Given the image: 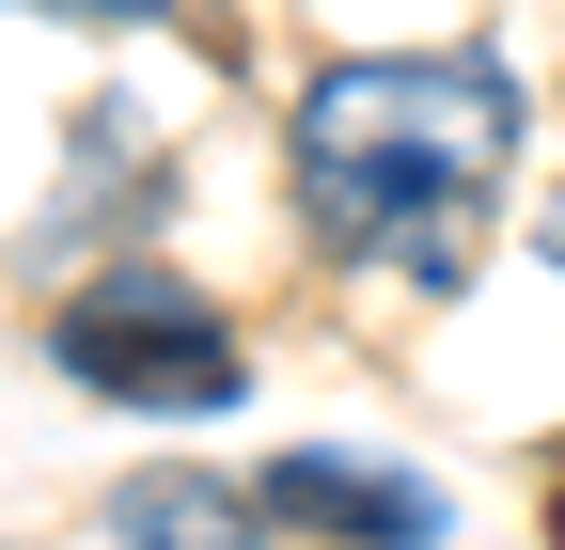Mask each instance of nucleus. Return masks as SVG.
Wrapping results in <instances>:
<instances>
[{"label": "nucleus", "instance_id": "obj_1", "mask_svg": "<svg viewBox=\"0 0 565 550\" xmlns=\"http://www.w3.org/2000/svg\"><path fill=\"white\" fill-rule=\"evenodd\" d=\"M299 158V221L345 267H393V284L456 299L487 267V204L519 158V80L487 47H393V63H330L282 126Z\"/></svg>", "mask_w": 565, "mask_h": 550}, {"label": "nucleus", "instance_id": "obj_2", "mask_svg": "<svg viewBox=\"0 0 565 550\" xmlns=\"http://www.w3.org/2000/svg\"><path fill=\"white\" fill-rule=\"evenodd\" d=\"M47 347H63L79 393H126V409H236V330L204 315L173 267H110V284H79Z\"/></svg>", "mask_w": 565, "mask_h": 550}, {"label": "nucleus", "instance_id": "obj_3", "mask_svg": "<svg viewBox=\"0 0 565 550\" xmlns=\"http://www.w3.org/2000/svg\"><path fill=\"white\" fill-rule=\"evenodd\" d=\"M252 519L267 535H440V488L424 472H362V456H267Z\"/></svg>", "mask_w": 565, "mask_h": 550}, {"label": "nucleus", "instance_id": "obj_4", "mask_svg": "<svg viewBox=\"0 0 565 550\" xmlns=\"http://www.w3.org/2000/svg\"><path fill=\"white\" fill-rule=\"evenodd\" d=\"M221 519H252V488H189V472H158V488L110 504V535H221Z\"/></svg>", "mask_w": 565, "mask_h": 550}, {"label": "nucleus", "instance_id": "obj_5", "mask_svg": "<svg viewBox=\"0 0 565 550\" xmlns=\"http://www.w3.org/2000/svg\"><path fill=\"white\" fill-rule=\"evenodd\" d=\"M47 17H95V32H141L158 0H47Z\"/></svg>", "mask_w": 565, "mask_h": 550}]
</instances>
